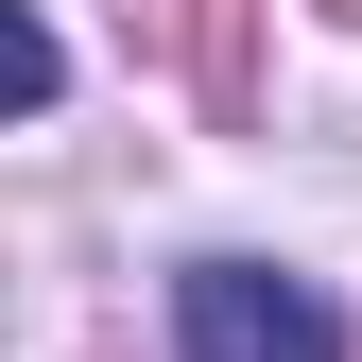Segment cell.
Instances as JSON below:
<instances>
[{"mask_svg": "<svg viewBox=\"0 0 362 362\" xmlns=\"http://www.w3.org/2000/svg\"><path fill=\"white\" fill-rule=\"evenodd\" d=\"M173 345L190 362H345V310L310 276H259V259H190L173 276Z\"/></svg>", "mask_w": 362, "mask_h": 362, "instance_id": "obj_1", "label": "cell"}, {"mask_svg": "<svg viewBox=\"0 0 362 362\" xmlns=\"http://www.w3.org/2000/svg\"><path fill=\"white\" fill-rule=\"evenodd\" d=\"M345 18H362V0H345Z\"/></svg>", "mask_w": 362, "mask_h": 362, "instance_id": "obj_2", "label": "cell"}]
</instances>
